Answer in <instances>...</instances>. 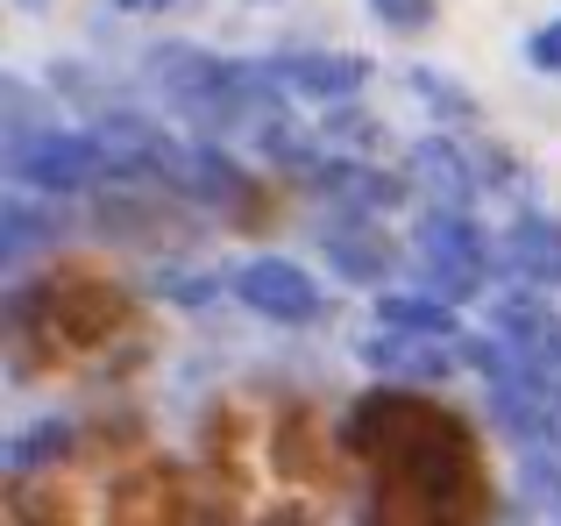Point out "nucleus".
<instances>
[{
	"instance_id": "obj_9",
	"label": "nucleus",
	"mask_w": 561,
	"mask_h": 526,
	"mask_svg": "<svg viewBox=\"0 0 561 526\" xmlns=\"http://www.w3.org/2000/svg\"><path fill=\"white\" fill-rule=\"evenodd\" d=\"M377 313H383V328H405V334H448L455 328L448 306H440V299H420V291H391Z\"/></svg>"
},
{
	"instance_id": "obj_6",
	"label": "nucleus",
	"mask_w": 561,
	"mask_h": 526,
	"mask_svg": "<svg viewBox=\"0 0 561 526\" xmlns=\"http://www.w3.org/2000/svg\"><path fill=\"white\" fill-rule=\"evenodd\" d=\"M277 85H291L299 100H348L370 71H363V57H334V50H291L271 65Z\"/></svg>"
},
{
	"instance_id": "obj_1",
	"label": "nucleus",
	"mask_w": 561,
	"mask_h": 526,
	"mask_svg": "<svg viewBox=\"0 0 561 526\" xmlns=\"http://www.w3.org/2000/svg\"><path fill=\"white\" fill-rule=\"evenodd\" d=\"M150 79H157V93H164L185 122H199V128H228L234 114H242V100H249L242 71H228L220 57H206V50H185V43L157 50Z\"/></svg>"
},
{
	"instance_id": "obj_5",
	"label": "nucleus",
	"mask_w": 561,
	"mask_h": 526,
	"mask_svg": "<svg viewBox=\"0 0 561 526\" xmlns=\"http://www.w3.org/2000/svg\"><path fill=\"white\" fill-rule=\"evenodd\" d=\"M497 342L512 348L519 363H534L540 377H554L561 385V313L554 306H540V299H497Z\"/></svg>"
},
{
	"instance_id": "obj_12",
	"label": "nucleus",
	"mask_w": 561,
	"mask_h": 526,
	"mask_svg": "<svg viewBox=\"0 0 561 526\" xmlns=\"http://www.w3.org/2000/svg\"><path fill=\"white\" fill-rule=\"evenodd\" d=\"M526 57H534L540 71H554V79H561V22H548V28H540V36L526 43Z\"/></svg>"
},
{
	"instance_id": "obj_13",
	"label": "nucleus",
	"mask_w": 561,
	"mask_h": 526,
	"mask_svg": "<svg viewBox=\"0 0 561 526\" xmlns=\"http://www.w3.org/2000/svg\"><path fill=\"white\" fill-rule=\"evenodd\" d=\"M122 14H171V8H192V0H114Z\"/></svg>"
},
{
	"instance_id": "obj_7",
	"label": "nucleus",
	"mask_w": 561,
	"mask_h": 526,
	"mask_svg": "<svg viewBox=\"0 0 561 526\" xmlns=\"http://www.w3.org/2000/svg\"><path fill=\"white\" fill-rule=\"evenodd\" d=\"M505 256H512V271L540 277V285H561V221H548V214H512Z\"/></svg>"
},
{
	"instance_id": "obj_11",
	"label": "nucleus",
	"mask_w": 561,
	"mask_h": 526,
	"mask_svg": "<svg viewBox=\"0 0 561 526\" xmlns=\"http://www.w3.org/2000/svg\"><path fill=\"white\" fill-rule=\"evenodd\" d=\"M370 8H377L383 28H398V36H420V28L434 22V0H370Z\"/></svg>"
},
{
	"instance_id": "obj_3",
	"label": "nucleus",
	"mask_w": 561,
	"mask_h": 526,
	"mask_svg": "<svg viewBox=\"0 0 561 526\" xmlns=\"http://www.w3.org/2000/svg\"><path fill=\"white\" fill-rule=\"evenodd\" d=\"M8 164H14V179L43 185V193H79V185H93L100 171H107V150H100V136L43 128V136H14Z\"/></svg>"
},
{
	"instance_id": "obj_8",
	"label": "nucleus",
	"mask_w": 561,
	"mask_h": 526,
	"mask_svg": "<svg viewBox=\"0 0 561 526\" xmlns=\"http://www.w3.org/2000/svg\"><path fill=\"white\" fill-rule=\"evenodd\" d=\"M448 334H405V328H383L370 342V363L383 377H440L448 370Z\"/></svg>"
},
{
	"instance_id": "obj_2",
	"label": "nucleus",
	"mask_w": 561,
	"mask_h": 526,
	"mask_svg": "<svg viewBox=\"0 0 561 526\" xmlns=\"http://www.w3.org/2000/svg\"><path fill=\"white\" fill-rule=\"evenodd\" d=\"M420 271L434 277V291L440 299H469V291L483 285V271H491V256H483V236L469 228V214L462 207H434V214H420Z\"/></svg>"
},
{
	"instance_id": "obj_4",
	"label": "nucleus",
	"mask_w": 561,
	"mask_h": 526,
	"mask_svg": "<svg viewBox=\"0 0 561 526\" xmlns=\"http://www.w3.org/2000/svg\"><path fill=\"white\" fill-rule=\"evenodd\" d=\"M234 299L242 306H256L263 320H285V328H299V320H320V285H313V271H299V263H277V256H263V263H242L234 271Z\"/></svg>"
},
{
	"instance_id": "obj_10",
	"label": "nucleus",
	"mask_w": 561,
	"mask_h": 526,
	"mask_svg": "<svg viewBox=\"0 0 561 526\" xmlns=\"http://www.w3.org/2000/svg\"><path fill=\"white\" fill-rule=\"evenodd\" d=\"M328 250L342 256V263H348V271H356V277H377V271H383V242L356 236V228H334V236H328Z\"/></svg>"
}]
</instances>
